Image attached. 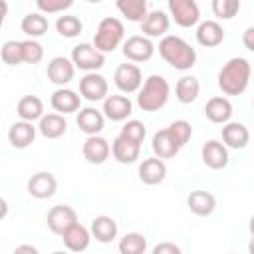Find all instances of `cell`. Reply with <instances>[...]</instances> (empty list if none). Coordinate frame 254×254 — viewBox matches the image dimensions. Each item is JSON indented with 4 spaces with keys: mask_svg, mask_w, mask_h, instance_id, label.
Returning a JSON list of instances; mask_svg holds the SVG:
<instances>
[{
    "mask_svg": "<svg viewBox=\"0 0 254 254\" xmlns=\"http://www.w3.org/2000/svg\"><path fill=\"white\" fill-rule=\"evenodd\" d=\"M155 54V46L149 38L145 36H129L123 42V56L129 62L141 64V62H149Z\"/></svg>",
    "mask_w": 254,
    "mask_h": 254,
    "instance_id": "ba28073f",
    "label": "cell"
},
{
    "mask_svg": "<svg viewBox=\"0 0 254 254\" xmlns=\"http://www.w3.org/2000/svg\"><path fill=\"white\" fill-rule=\"evenodd\" d=\"M38 129L46 139H58V137H62L65 133L67 121L60 113H48V115H42Z\"/></svg>",
    "mask_w": 254,
    "mask_h": 254,
    "instance_id": "f546056e",
    "label": "cell"
},
{
    "mask_svg": "<svg viewBox=\"0 0 254 254\" xmlns=\"http://www.w3.org/2000/svg\"><path fill=\"white\" fill-rule=\"evenodd\" d=\"M200 157H202V163L208 169H214V171H220L228 165V149L216 139H210L202 145Z\"/></svg>",
    "mask_w": 254,
    "mask_h": 254,
    "instance_id": "4fadbf2b",
    "label": "cell"
},
{
    "mask_svg": "<svg viewBox=\"0 0 254 254\" xmlns=\"http://www.w3.org/2000/svg\"><path fill=\"white\" fill-rule=\"evenodd\" d=\"M159 54L171 67L181 71L190 69L196 64L194 48L179 36H163V40L159 42Z\"/></svg>",
    "mask_w": 254,
    "mask_h": 254,
    "instance_id": "7a4b0ae2",
    "label": "cell"
},
{
    "mask_svg": "<svg viewBox=\"0 0 254 254\" xmlns=\"http://www.w3.org/2000/svg\"><path fill=\"white\" fill-rule=\"evenodd\" d=\"M83 159L91 165H101L107 161V157L111 155V145L107 143V139L99 137V135H91L85 139L83 147H81Z\"/></svg>",
    "mask_w": 254,
    "mask_h": 254,
    "instance_id": "7c38bea8",
    "label": "cell"
},
{
    "mask_svg": "<svg viewBox=\"0 0 254 254\" xmlns=\"http://www.w3.org/2000/svg\"><path fill=\"white\" fill-rule=\"evenodd\" d=\"M109 85L107 79L101 73H85L79 79V93L87 99V101H103L107 97Z\"/></svg>",
    "mask_w": 254,
    "mask_h": 254,
    "instance_id": "30bf717a",
    "label": "cell"
},
{
    "mask_svg": "<svg viewBox=\"0 0 254 254\" xmlns=\"http://www.w3.org/2000/svg\"><path fill=\"white\" fill-rule=\"evenodd\" d=\"M56 189H58V181L48 171H40L28 179V192L34 198H40V200L50 198L56 194Z\"/></svg>",
    "mask_w": 254,
    "mask_h": 254,
    "instance_id": "8fae6325",
    "label": "cell"
},
{
    "mask_svg": "<svg viewBox=\"0 0 254 254\" xmlns=\"http://www.w3.org/2000/svg\"><path fill=\"white\" fill-rule=\"evenodd\" d=\"M48 26H50V24H48V18H46L44 14H40V12H30V14H26V16L22 18V24H20L22 32L28 34L30 40L44 36V34L48 32Z\"/></svg>",
    "mask_w": 254,
    "mask_h": 254,
    "instance_id": "4dcf8cb0",
    "label": "cell"
},
{
    "mask_svg": "<svg viewBox=\"0 0 254 254\" xmlns=\"http://www.w3.org/2000/svg\"><path fill=\"white\" fill-rule=\"evenodd\" d=\"M52 254H67V252H62V250H56V252H52Z\"/></svg>",
    "mask_w": 254,
    "mask_h": 254,
    "instance_id": "7dc6e473",
    "label": "cell"
},
{
    "mask_svg": "<svg viewBox=\"0 0 254 254\" xmlns=\"http://www.w3.org/2000/svg\"><path fill=\"white\" fill-rule=\"evenodd\" d=\"M145 250H147V238L141 232H127L119 240L121 254H145Z\"/></svg>",
    "mask_w": 254,
    "mask_h": 254,
    "instance_id": "836d02e7",
    "label": "cell"
},
{
    "mask_svg": "<svg viewBox=\"0 0 254 254\" xmlns=\"http://www.w3.org/2000/svg\"><path fill=\"white\" fill-rule=\"evenodd\" d=\"M187 206L196 216H208L216 208V198L208 190H192L187 196Z\"/></svg>",
    "mask_w": 254,
    "mask_h": 254,
    "instance_id": "44dd1931",
    "label": "cell"
},
{
    "mask_svg": "<svg viewBox=\"0 0 254 254\" xmlns=\"http://www.w3.org/2000/svg\"><path fill=\"white\" fill-rule=\"evenodd\" d=\"M250 62L246 58H230L218 71V87L224 95H242L250 83Z\"/></svg>",
    "mask_w": 254,
    "mask_h": 254,
    "instance_id": "6da1fadb",
    "label": "cell"
},
{
    "mask_svg": "<svg viewBox=\"0 0 254 254\" xmlns=\"http://www.w3.org/2000/svg\"><path fill=\"white\" fill-rule=\"evenodd\" d=\"M224 40V30L218 22L214 20H204L198 24L196 28V42L204 48H214L218 44H222Z\"/></svg>",
    "mask_w": 254,
    "mask_h": 254,
    "instance_id": "cb8c5ba5",
    "label": "cell"
},
{
    "mask_svg": "<svg viewBox=\"0 0 254 254\" xmlns=\"http://www.w3.org/2000/svg\"><path fill=\"white\" fill-rule=\"evenodd\" d=\"M71 64L73 67H79L87 73H93L95 69L103 67L105 56L93 48V44H77L71 50Z\"/></svg>",
    "mask_w": 254,
    "mask_h": 254,
    "instance_id": "5b68a950",
    "label": "cell"
},
{
    "mask_svg": "<svg viewBox=\"0 0 254 254\" xmlns=\"http://www.w3.org/2000/svg\"><path fill=\"white\" fill-rule=\"evenodd\" d=\"M12 254H40V252H38V248L32 246V244H20V246L14 248Z\"/></svg>",
    "mask_w": 254,
    "mask_h": 254,
    "instance_id": "7bdbcfd3",
    "label": "cell"
},
{
    "mask_svg": "<svg viewBox=\"0 0 254 254\" xmlns=\"http://www.w3.org/2000/svg\"><path fill=\"white\" fill-rule=\"evenodd\" d=\"M117 232H119L117 222H115L111 216L101 214V216H95V218L91 220V230H89V234H91L97 242H101V244H107V242H111L113 238H117Z\"/></svg>",
    "mask_w": 254,
    "mask_h": 254,
    "instance_id": "4316f807",
    "label": "cell"
},
{
    "mask_svg": "<svg viewBox=\"0 0 254 254\" xmlns=\"http://www.w3.org/2000/svg\"><path fill=\"white\" fill-rule=\"evenodd\" d=\"M169 12L181 28H192L200 20V10L194 0H169Z\"/></svg>",
    "mask_w": 254,
    "mask_h": 254,
    "instance_id": "8992f818",
    "label": "cell"
},
{
    "mask_svg": "<svg viewBox=\"0 0 254 254\" xmlns=\"http://www.w3.org/2000/svg\"><path fill=\"white\" fill-rule=\"evenodd\" d=\"M6 14H8V4H6L4 0H0V28H2V24H4Z\"/></svg>",
    "mask_w": 254,
    "mask_h": 254,
    "instance_id": "f6af8a7d",
    "label": "cell"
},
{
    "mask_svg": "<svg viewBox=\"0 0 254 254\" xmlns=\"http://www.w3.org/2000/svg\"><path fill=\"white\" fill-rule=\"evenodd\" d=\"M169 24H171L169 16L163 10H153V12H147V16L143 18L141 32H143L145 38H159V36L167 34Z\"/></svg>",
    "mask_w": 254,
    "mask_h": 254,
    "instance_id": "ac0fdd59",
    "label": "cell"
},
{
    "mask_svg": "<svg viewBox=\"0 0 254 254\" xmlns=\"http://www.w3.org/2000/svg\"><path fill=\"white\" fill-rule=\"evenodd\" d=\"M0 58L6 65H20L22 64V44L16 40H8L0 48Z\"/></svg>",
    "mask_w": 254,
    "mask_h": 254,
    "instance_id": "8d00e7d4",
    "label": "cell"
},
{
    "mask_svg": "<svg viewBox=\"0 0 254 254\" xmlns=\"http://www.w3.org/2000/svg\"><path fill=\"white\" fill-rule=\"evenodd\" d=\"M117 10L131 22H143L147 16V2L145 0H117Z\"/></svg>",
    "mask_w": 254,
    "mask_h": 254,
    "instance_id": "d6a6232c",
    "label": "cell"
},
{
    "mask_svg": "<svg viewBox=\"0 0 254 254\" xmlns=\"http://www.w3.org/2000/svg\"><path fill=\"white\" fill-rule=\"evenodd\" d=\"M222 145L230 147V149H244L250 141V131L244 123H236V121H228L222 127Z\"/></svg>",
    "mask_w": 254,
    "mask_h": 254,
    "instance_id": "e0dca14e",
    "label": "cell"
},
{
    "mask_svg": "<svg viewBox=\"0 0 254 254\" xmlns=\"http://www.w3.org/2000/svg\"><path fill=\"white\" fill-rule=\"evenodd\" d=\"M46 222H48V228L54 234L62 236L71 224L77 222V212L67 204H56V206L50 208V212L46 216Z\"/></svg>",
    "mask_w": 254,
    "mask_h": 254,
    "instance_id": "9c48e42d",
    "label": "cell"
},
{
    "mask_svg": "<svg viewBox=\"0 0 254 254\" xmlns=\"http://www.w3.org/2000/svg\"><path fill=\"white\" fill-rule=\"evenodd\" d=\"M62 240H64V244H65V248H67L69 252H83V250L89 246L91 234H89V230H87L83 224L75 222V224H71V226L62 234Z\"/></svg>",
    "mask_w": 254,
    "mask_h": 254,
    "instance_id": "7402d4cb",
    "label": "cell"
},
{
    "mask_svg": "<svg viewBox=\"0 0 254 254\" xmlns=\"http://www.w3.org/2000/svg\"><path fill=\"white\" fill-rule=\"evenodd\" d=\"M238 10H240L238 0H212V12L222 20H232Z\"/></svg>",
    "mask_w": 254,
    "mask_h": 254,
    "instance_id": "74e56055",
    "label": "cell"
},
{
    "mask_svg": "<svg viewBox=\"0 0 254 254\" xmlns=\"http://www.w3.org/2000/svg\"><path fill=\"white\" fill-rule=\"evenodd\" d=\"M153 254H183V250L175 242H159L153 248Z\"/></svg>",
    "mask_w": 254,
    "mask_h": 254,
    "instance_id": "b9f144b4",
    "label": "cell"
},
{
    "mask_svg": "<svg viewBox=\"0 0 254 254\" xmlns=\"http://www.w3.org/2000/svg\"><path fill=\"white\" fill-rule=\"evenodd\" d=\"M169 95H171V87H169V81L163 77V75H149L143 83V87L139 89V95H137V105L143 109V111H159L161 107L167 105L169 101Z\"/></svg>",
    "mask_w": 254,
    "mask_h": 254,
    "instance_id": "3957f363",
    "label": "cell"
},
{
    "mask_svg": "<svg viewBox=\"0 0 254 254\" xmlns=\"http://www.w3.org/2000/svg\"><path fill=\"white\" fill-rule=\"evenodd\" d=\"M16 111H18V115H20L22 121L32 123L36 119H42V115H44V103H42V99L38 95H24L18 101Z\"/></svg>",
    "mask_w": 254,
    "mask_h": 254,
    "instance_id": "f1b7e54d",
    "label": "cell"
},
{
    "mask_svg": "<svg viewBox=\"0 0 254 254\" xmlns=\"http://www.w3.org/2000/svg\"><path fill=\"white\" fill-rule=\"evenodd\" d=\"M165 177H167V165L157 157L145 159L139 165V179L145 185H159L165 181Z\"/></svg>",
    "mask_w": 254,
    "mask_h": 254,
    "instance_id": "d4e9b609",
    "label": "cell"
},
{
    "mask_svg": "<svg viewBox=\"0 0 254 254\" xmlns=\"http://www.w3.org/2000/svg\"><path fill=\"white\" fill-rule=\"evenodd\" d=\"M167 131H169V135L173 137V141L179 145V149L185 147V145L190 141V137H192V127H190V123L185 121V119L173 121V123L167 127Z\"/></svg>",
    "mask_w": 254,
    "mask_h": 254,
    "instance_id": "d590c367",
    "label": "cell"
},
{
    "mask_svg": "<svg viewBox=\"0 0 254 254\" xmlns=\"http://www.w3.org/2000/svg\"><path fill=\"white\" fill-rule=\"evenodd\" d=\"M133 111V103L127 95H107L103 99V117L111 121H125Z\"/></svg>",
    "mask_w": 254,
    "mask_h": 254,
    "instance_id": "9a60e30c",
    "label": "cell"
},
{
    "mask_svg": "<svg viewBox=\"0 0 254 254\" xmlns=\"http://www.w3.org/2000/svg\"><path fill=\"white\" fill-rule=\"evenodd\" d=\"M204 115L212 123H228L232 117V103L226 97H210L204 105Z\"/></svg>",
    "mask_w": 254,
    "mask_h": 254,
    "instance_id": "484cf974",
    "label": "cell"
},
{
    "mask_svg": "<svg viewBox=\"0 0 254 254\" xmlns=\"http://www.w3.org/2000/svg\"><path fill=\"white\" fill-rule=\"evenodd\" d=\"M252 34H254V28H246V32H244V46H246V50H254V42H252Z\"/></svg>",
    "mask_w": 254,
    "mask_h": 254,
    "instance_id": "ee69618b",
    "label": "cell"
},
{
    "mask_svg": "<svg viewBox=\"0 0 254 254\" xmlns=\"http://www.w3.org/2000/svg\"><path fill=\"white\" fill-rule=\"evenodd\" d=\"M56 30L60 36L64 38H75L81 34L83 30V24L77 16H71V14H64V16H58L56 20Z\"/></svg>",
    "mask_w": 254,
    "mask_h": 254,
    "instance_id": "e575fe53",
    "label": "cell"
},
{
    "mask_svg": "<svg viewBox=\"0 0 254 254\" xmlns=\"http://www.w3.org/2000/svg\"><path fill=\"white\" fill-rule=\"evenodd\" d=\"M36 6L44 14H58L73 6V0H36Z\"/></svg>",
    "mask_w": 254,
    "mask_h": 254,
    "instance_id": "60d3db41",
    "label": "cell"
},
{
    "mask_svg": "<svg viewBox=\"0 0 254 254\" xmlns=\"http://www.w3.org/2000/svg\"><path fill=\"white\" fill-rule=\"evenodd\" d=\"M36 139V127L28 121H16L8 129V141L16 149H26Z\"/></svg>",
    "mask_w": 254,
    "mask_h": 254,
    "instance_id": "ffe728a7",
    "label": "cell"
},
{
    "mask_svg": "<svg viewBox=\"0 0 254 254\" xmlns=\"http://www.w3.org/2000/svg\"><path fill=\"white\" fill-rule=\"evenodd\" d=\"M123 36H125V28H123L121 20L107 16L97 26V32L93 38V48L105 56L107 52H113L123 42Z\"/></svg>",
    "mask_w": 254,
    "mask_h": 254,
    "instance_id": "277c9868",
    "label": "cell"
},
{
    "mask_svg": "<svg viewBox=\"0 0 254 254\" xmlns=\"http://www.w3.org/2000/svg\"><path fill=\"white\" fill-rule=\"evenodd\" d=\"M121 137H125V139H129V141H133V143H143V139H145V135H147V129H145V125L141 123V121H137V119H131V121H127L123 127H121V133H119Z\"/></svg>",
    "mask_w": 254,
    "mask_h": 254,
    "instance_id": "f35d334b",
    "label": "cell"
},
{
    "mask_svg": "<svg viewBox=\"0 0 254 254\" xmlns=\"http://www.w3.org/2000/svg\"><path fill=\"white\" fill-rule=\"evenodd\" d=\"M151 149H153V153H155V157L157 159H173L181 149H179V145L173 141V137L169 135V131L167 129H161V131H157L155 135H153V141H151Z\"/></svg>",
    "mask_w": 254,
    "mask_h": 254,
    "instance_id": "83f0119b",
    "label": "cell"
},
{
    "mask_svg": "<svg viewBox=\"0 0 254 254\" xmlns=\"http://www.w3.org/2000/svg\"><path fill=\"white\" fill-rule=\"evenodd\" d=\"M6 216H8V202L0 196V220H2V218H6Z\"/></svg>",
    "mask_w": 254,
    "mask_h": 254,
    "instance_id": "bcb514c9",
    "label": "cell"
},
{
    "mask_svg": "<svg viewBox=\"0 0 254 254\" xmlns=\"http://www.w3.org/2000/svg\"><path fill=\"white\" fill-rule=\"evenodd\" d=\"M22 44V62L26 64H38L44 58V48L36 40H24Z\"/></svg>",
    "mask_w": 254,
    "mask_h": 254,
    "instance_id": "ab89813d",
    "label": "cell"
},
{
    "mask_svg": "<svg viewBox=\"0 0 254 254\" xmlns=\"http://www.w3.org/2000/svg\"><path fill=\"white\" fill-rule=\"evenodd\" d=\"M111 153L115 157V161L123 163V165H131L139 159V153H141V145L139 143H133L121 135H117L111 143Z\"/></svg>",
    "mask_w": 254,
    "mask_h": 254,
    "instance_id": "603a6c76",
    "label": "cell"
},
{
    "mask_svg": "<svg viewBox=\"0 0 254 254\" xmlns=\"http://www.w3.org/2000/svg\"><path fill=\"white\" fill-rule=\"evenodd\" d=\"M113 81L121 93H135L143 85V73L135 64H121L113 73Z\"/></svg>",
    "mask_w": 254,
    "mask_h": 254,
    "instance_id": "52a82bcc",
    "label": "cell"
},
{
    "mask_svg": "<svg viewBox=\"0 0 254 254\" xmlns=\"http://www.w3.org/2000/svg\"><path fill=\"white\" fill-rule=\"evenodd\" d=\"M75 121H77V127L83 133H87L89 137L91 135H99L103 131V125H105L103 113L99 109H95V107H83V109H79Z\"/></svg>",
    "mask_w": 254,
    "mask_h": 254,
    "instance_id": "d6986e66",
    "label": "cell"
},
{
    "mask_svg": "<svg viewBox=\"0 0 254 254\" xmlns=\"http://www.w3.org/2000/svg\"><path fill=\"white\" fill-rule=\"evenodd\" d=\"M54 111H58L60 115H67V113H75L79 111V105H81V97L73 91V89H67V87H60L52 93V99H50Z\"/></svg>",
    "mask_w": 254,
    "mask_h": 254,
    "instance_id": "2e32d148",
    "label": "cell"
},
{
    "mask_svg": "<svg viewBox=\"0 0 254 254\" xmlns=\"http://www.w3.org/2000/svg\"><path fill=\"white\" fill-rule=\"evenodd\" d=\"M200 93V83L192 75H183L175 85V95L181 103H192Z\"/></svg>",
    "mask_w": 254,
    "mask_h": 254,
    "instance_id": "1f68e13d",
    "label": "cell"
},
{
    "mask_svg": "<svg viewBox=\"0 0 254 254\" xmlns=\"http://www.w3.org/2000/svg\"><path fill=\"white\" fill-rule=\"evenodd\" d=\"M73 73H75V67L71 64V60L64 58V56H56L50 60L48 64V79L60 87H64L65 83H69L73 79Z\"/></svg>",
    "mask_w": 254,
    "mask_h": 254,
    "instance_id": "5bb4252c",
    "label": "cell"
}]
</instances>
